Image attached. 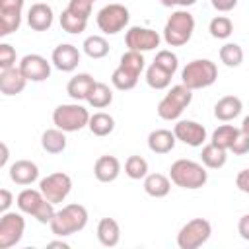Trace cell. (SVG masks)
Here are the masks:
<instances>
[{
	"label": "cell",
	"instance_id": "cell-1",
	"mask_svg": "<svg viewBox=\"0 0 249 249\" xmlns=\"http://www.w3.org/2000/svg\"><path fill=\"white\" fill-rule=\"evenodd\" d=\"M88 224V210L86 206L78 204V202H72V204H66L62 206L60 210H56L54 218L51 220V231L56 235V237H68L72 233H78L86 228Z\"/></svg>",
	"mask_w": 249,
	"mask_h": 249
},
{
	"label": "cell",
	"instance_id": "cell-2",
	"mask_svg": "<svg viewBox=\"0 0 249 249\" xmlns=\"http://www.w3.org/2000/svg\"><path fill=\"white\" fill-rule=\"evenodd\" d=\"M169 179L181 189H200L208 181L206 167L193 160H177L169 167Z\"/></svg>",
	"mask_w": 249,
	"mask_h": 249
},
{
	"label": "cell",
	"instance_id": "cell-3",
	"mask_svg": "<svg viewBox=\"0 0 249 249\" xmlns=\"http://www.w3.org/2000/svg\"><path fill=\"white\" fill-rule=\"evenodd\" d=\"M195 31V18L187 10H177L169 16L163 27V39L169 47H183L191 41Z\"/></svg>",
	"mask_w": 249,
	"mask_h": 249
},
{
	"label": "cell",
	"instance_id": "cell-4",
	"mask_svg": "<svg viewBox=\"0 0 249 249\" xmlns=\"http://www.w3.org/2000/svg\"><path fill=\"white\" fill-rule=\"evenodd\" d=\"M218 78V66L208 58H196L191 60L181 70V82L191 89H202L216 82Z\"/></svg>",
	"mask_w": 249,
	"mask_h": 249
},
{
	"label": "cell",
	"instance_id": "cell-5",
	"mask_svg": "<svg viewBox=\"0 0 249 249\" xmlns=\"http://www.w3.org/2000/svg\"><path fill=\"white\" fill-rule=\"evenodd\" d=\"M89 113L84 105L76 103H62L53 111V123L56 124V128L64 130V132H78L84 126H88L89 123Z\"/></svg>",
	"mask_w": 249,
	"mask_h": 249
},
{
	"label": "cell",
	"instance_id": "cell-6",
	"mask_svg": "<svg viewBox=\"0 0 249 249\" xmlns=\"http://www.w3.org/2000/svg\"><path fill=\"white\" fill-rule=\"evenodd\" d=\"M212 224L204 218H193L189 220L177 233V245L179 249H198L210 239Z\"/></svg>",
	"mask_w": 249,
	"mask_h": 249
},
{
	"label": "cell",
	"instance_id": "cell-7",
	"mask_svg": "<svg viewBox=\"0 0 249 249\" xmlns=\"http://www.w3.org/2000/svg\"><path fill=\"white\" fill-rule=\"evenodd\" d=\"M130 14L123 4H107L97 12V27L105 35H115L128 25Z\"/></svg>",
	"mask_w": 249,
	"mask_h": 249
},
{
	"label": "cell",
	"instance_id": "cell-8",
	"mask_svg": "<svg viewBox=\"0 0 249 249\" xmlns=\"http://www.w3.org/2000/svg\"><path fill=\"white\" fill-rule=\"evenodd\" d=\"M39 189L47 200H51L53 204H58L70 195L72 179H70V175H66L62 171H54L39 181Z\"/></svg>",
	"mask_w": 249,
	"mask_h": 249
},
{
	"label": "cell",
	"instance_id": "cell-9",
	"mask_svg": "<svg viewBox=\"0 0 249 249\" xmlns=\"http://www.w3.org/2000/svg\"><path fill=\"white\" fill-rule=\"evenodd\" d=\"M25 231V218L19 212H4L0 218V249L18 245Z\"/></svg>",
	"mask_w": 249,
	"mask_h": 249
},
{
	"label": "cell",
	"instance_id": "cell-10",
	"mask_svg": "<svg viewBox=\"0 0 249 249\" xmlns=\"http://www.w3.org/2000/svg\"><path fill=\"white\" fill-rule=\"evenodd\" d=\"M160 33L150 29V27H140L134 25L126 31L124 35V43L130 51H138V53H146V51H154L156 47H160Z\"/></svg>",
	"mask_w": 249,
	"mask_h": 249
},
{
	"label": "cell",
	"instance_id": "cell-11",
	"mask_svg": "<svg viewBox=\"0 0 249 249\" xmlns=\"http://www.w3.org/2000/svg\"><path fill=\"white\" fill-rule=\"evenodd\" d=\"M19 70L27 82H45L51 76V62L41 54H25L19 60Z\"/></svg>",
	"mask_w": 249,
	"mask_h": 249
},
{
	"label": "cell",
	"instance_id": "cell-12",
	"mask_svg": "<svg viewBox=\"0 0 249 249\" xmlns=\"http://www.w3.org/2000/svg\"><path fill=\"white\" fill-rule=\"evenodd\" d=\"M173 134L177 140L193 148L202 146L206 140V128L196 121H177V124L173 126Z\"/></svg>",
	"mask_w": 249,
	"mask_h": 249
},
{
	"label": "cell",
	"instance_id": "cell-13",
	"mask_svg": "<svg viewBox=\"0 0 249 249\" xmlns=\"http://www.w3.org/2000/svg\"><path fill=\"white\" fill-rule=\"evenodd\" d=\"M51 62H53L54 68H58L60 72H72V70H76V66L80 64V51H78V47H74V45H70V43L58 45V47H54V51H53Z\"/></svg>",
	"mask_w": 249,
	"mask_h": 249
},
{
	"label": "cell",
	"instance_id": "cell-14",
	"mask_svg": "<svg viewBox=\"0 0 249 249\" xmlns=\"http://www.w3.org/2000/svg\"><path fill=\"white\" fill-rule=\"evenodd\" d=\"M27 78L21 74L19 66H12L6 70H0V91L4 95H18L25 89Z\"/></svg>",
	"mask_w": 249,
	"mask_h": 249
},
{
	"label": "cell",
	"instance_id": "cell-15",
	"mask_svg": "<svg viewBox=\"0 0 249 249\" xmlns=\"http://www.w3.org/2000/svg\"><path fill=\"white\" fill-rule=\"evenodd\" d=\"M39 177V167L31 160H18L10 165V179L16 185H31Z\"/></svg>",
	"mask_w": 249,
	"mask_h": 249
},
{
	"label": "cell",
	"instance_id": "cell-16",
	"mask_svg": "<svg viewBox=\"0 0 249 249\" xmlns=\"http://www.w3.org/2000/svg\"><path fill=\"white\" fill-rule=\"evenodd\" d=\"M27 23L33 31H47L53 25V8L45 2H35L27 12Z\"/></svg>",
	"mask_w": 249,
	"mask_h": 249
},
{
	"label": "cell",
	"instance_id": "cell-17",
	"mask_svg": "<svg viewBox=\"0 0 249 249\" xmlns=\"http://www.w3.org/2000/svg\"><path fill=\"white\" fill-rule=\"evenodd\" d=\"M121 173V161L115 156H99L93 163V175L101 183H111Z\"/></svg>",
	"mask_w": 249,
	"mask_h": 249
},
{
	"label": "cell",
	"instance_id": "cell-18",
	"mask_svg": "<svg viewBox=\"0 0 249 249\" xmlns=\"http://www.w3.org/2000/svg\"><path fill=\"white\" fill-rule=\"evenodd\" d=\"M243 109V103L239 97L235 95H224L216 101L214 105V117L222 123H228V121H233Z\"/></svg>",
	"mask_w": 249,
	"mask_h": 249
},
{
	"label": "cell",
	"instance_id": "cell-19",
	"mask_svg": "<svg viewBox=\"0 0 249 249\" xmlns=\"http://www.w3.org/2000/svg\"><path fill=\"white\" fill-rule=\"evenodd\" d=\"M175 134L167 128H156L148 134V148L154 154H169L175 148Z\"/></svg>",
	"mask_w": 249,
	"mask_h": 249
},
{
	"label": "cell",
	"instance_id": "cell-20",
	"mask_svg": "<svg viewBox=\"0 0 249 249\" xmlns=\"http://www.w3.org/2000/svg\"><path fill=\"white\" fill-rule=\"evenodd\" d=\"M97 239L103 247H115L121 241V228L115 218H101L97 224Z\"/></svg>",
	"mask_w": 249,
	"mask_h": 249
},
{
	"label": "cell",
	"instance_id": "cell-21",
	"mask_svg": "<svg viewBox=\"0 0 249 249\" xmlns=\"http://www.w3.org/2000/svg\"><path fill=\"white\" fill-rule=\"evenodd\" d=\"M93 84H95L93 76L82 72V74H76L74 78H70V82H68V86H66V91H68V95H70L74 101H86L89 89L93 88Z\"/></svg>",
	"mask_w": 249,
	"mask_h": 249
},
{
	"label": "cell",
	"instance_id": "cell-22",
	"mask_svg": "<svg viewBox=\"0 0 249 249\" xmlns=\"http://www.w3.org/2000/svg\"><path fill=\"white\" fill-rule=\"evenodd\" d=\"M144 191L154 198H163L171 191V179L163 173H148L144 177Z\"/></svg>",
	"mask_w": 249,
	"mask_h": 249
},
{
	"label": "cell",
	"instance_id": "cell-23",
	"mask_svg": "<svg viewBox=\"0 0 249 249\" xmlns=\"http://www.w3.org/2000/svg\"><path fill=\"white\" fill-rule=\"evenodd\" d=\"M228 150H224V148H220V146H216V144H206V146H202V152H200V163L204 165V167H208V169H220V167H224L226 165V161H228V154H226Z\"/></svg>",
	"mask_w": 249,
	"mask_h": 249
},
{
	"label": "cell",
	"instance_id": "cell-24",
	"mask_svg": "<svg viewBox=\"0 0 249 249\" xmlns=\"http://www.w3.org/2000/svg\"><path fill=\"white\" fill-rule=\"evenodd\" d=\"M43 200H45V196H43L41 189H23V191L18 195L16 204H18L19 212H23V214H31V216H33L35 210L41 206Z\"/></svg>",
	"mask_w": 249,
	"mask_h": 249
},
{
	"label": "cell",
	"instance_id": "cell-25",
	"mask_svg": "<svg viewBox=\"0 0 249 249\" xmlns=\"http://www.w3.org/2000/svg\"><path fill=\"white\" fill-rule=\"evenodd\" d=\"M41 146L49 154H60L66 148V132L60 128H47L41 136Z\"/></svg>",
	"mask_w": 249,
	"mask_h": 249
},
{
	"label": "cell",
	"instance_id": "cell-26",
	"mask_svg": "<svg viewBox=\"0 0 249 249\" xmlns=\"http://www.w3.org/2000/svg\"><path fill=\"white\" fill-rule=\"evenodd\" d=\"M86 101H88L93 109H105V107H109L111 101H113V91L109 89L107 84H103V82H95L93 88L89 89Z\"/></svg>",
	"mask_w": 249,
	"mask_h": 249
},
{
	"label": "cell",
	"instance_id": "cell-27",
	"mask_svg": "<svg viewBox=\"0 0 249 249\" xmlns=\"http://www.w3.org/2000/svg\"><path fill=\"white\" fill-rule=\"evenodd\" d=\"M88 128L91 130V134L95 136H107L113 132L115 128V119L105 113V111H97L89 117V123H88Z\"/></svg>",
	"mask_w": 249,
	"mask_h": 249
},
{
	"label": "cell",
	"instance_id": "cell-28",
	"mask_svg": "<svg viewBox=\"0 0 249 249\" xmlns=\"http://www.w3.org/2000/svg\"><path fill=\"white\" fill-rule=\"evenodd\" d=\"M138 76H140V74H136V72H132V70H128V68H124V66L119 64V66L113 70V74H111V84H113L117 89L126 91V89H132V88L138 84Z\"/></svg>",
	"mask_w": 249,
	"mask_h": 249
},
{
	"label": "cell",
	"instance_id": "cell-29",
	"mask_svg": "<svg viewBox=\"0 0 249 249\" xmlns=\"http://www.w3.org/2000/svg\"><path fill=\"white\" fill-rule=\"evenodd\" d=\"M171 76H173V74H169L167 70H163V68L158 66L156 62H152V64L148 66V70H146V82H148V86L154 88V89H165V88L171 84Z\"/></svg>",
	"mask_w": 249,
	"mask_h": 249
},
{
	"label": "cell",
	"instance_id": "cell-30",
	"mask_svg": "<svg viewBox=\"0 0 249 249\" xmlns=\"http://www.w3.org/2000/svg\"><path fill=\"white\" fill-rule=\"evenodd\" d=\"M82 47L89 58H103L109 54V43L103 35H89Z\"/></svg>",
	"mask_w": 249,
	"mask_h": 249
},
{
	"label": "cell",
	"instance_id": "cell-31",
	"mask_svg": "<svg viewBox=\"0 0 249 249\" xmlns=\"http://www.w3.org/2000/svg\"><path fill=\"white\" fill-rule=\"evenodd\" d=\"M220 60L228 68H237L243 62V49L237 43H226L220 47Z\"/></svg>",
	"mask_w": 249,
	"mask_h": 249
},
{
	"label": "cell",
	"instance_id": "cell-32",
	"mask_svg": "<svg viewBox=\"0 0 249 249\" xmlns=\"http://www.w3.org/2000/svg\"><path fill=\"white\" fill-rule=\"evenodd\" d=\"M237 132H239V128H235L233 124H222L212 132V144H216V146H220L224 150H230L233 140H235V136H237Z\"/></svg>",
	"mask_w": 249,
	"mask_h": 249
},
{
	"label": "cell",
	"instance_id": "cell-33",
	"mask_svg": "<svg viewBox=\"0 0 249 249\" xmlns=\"http://www.w3.org/2000/svg\"><path fill=\"white\" fill-rule=\"evenodd\" d=\"M21 25V12L16 10H0V35L6 37L19 29Z\"/></svg>",
	"mask_w": 249,
	"mask_h": 249
},
{
	"label": "cell",
	"instance_id": "cell-34",
	"mask_svg": "<svg viewBox=\"0 0 249 249\" xmlns=\"http://www.w3.org/2000/svg\"><path fill=\"white\" fill-rule=\"evenodd\" d=\"M208 31L214 39H228L231 33H233V23L230 18L226 16H216L210 19L208 23Z\"/></svg>",
	"mask_w": 249,
	"mask_h": 249
},
{
	"label": "cell",
	"instance_id": "cell-35",
	"mask_svg": "<svg viewBox=\"0 0 249 249\" xmlns=\"http://www.w3.org/2000/svg\"><path fill=\"white\" fill-rule=\"evenodd\" d=\"M60 27L66 31V33H72V35H78L82 31H86L88 27V19L80 18V16H74L72 12L64 10L60 14Z\"/></svg>",
	"mask_w": 249,
	"mask_h": 249
},
{
	"label": "cell",
	"instance_id": "cell-36",
	"mask_svg": "<svg viewBox=\"0 0 249 249\" xmlns=\"http://www.w3.org/2000/svg\"><path fill=\"white\" fill-rule=\"evenodd\" d=\"M183 111H185V107L179 105L175 99H171L167 93H165V97L158 103V115H160L163 121H175V119L181 117Z\"/></svg>",
	"mask_w": 249,
	"mask_h": 249
},
{
	"label": "cell",
	"instance_id": "cell-37",
	"mask_svg": "<svg viewBox=\"0 0 249 249\" xmlns=\"http://www.w3.org/2000/svg\"><path fill=\"white\" fill-rule=\"evenodd\" d=\"M124 173L130 179H144L148 175V161L142 156H128L124 161Z\"/></svg>",
	"mask_w": 249,
	"mask_h": 249
},
{
	"label": "cell",
	"instance_id": "cell-38",
	"mask_svg": "<svg viewBox=\"0 0 249 249\" xmlns=\"http://www.w3.org/2000/svg\"><path fill=\"white\" fill-rule=\"evenodd\" d=\"M146 60H144V56H142V53H138V51H126L123 56H121V66H124V68H128V70H132V72H136V74H142V70H144V64Z\"/></svg>",
	"mask_w": 249,
	"mask_h": 249
},
{
	"label": "cell",
	"instance_id": "cell-39",
	"mask_svg": "<svg viewBox=\"0 0 249 249\" xmlns=\"http://www.w3.org/2000/svg\"><path fill=\"white\" fill-rule=\"evenodd\" d=\"M154 62H156L158 66H161L163 70H167L169 74H175V72H177V66H179L177 54H175V53H171V51H167V49L158 51V54H156Z\"/></svg>",
	"mask_w": 249,
	"mask_h": 249
},
{
	"label": "cell",
	"instance_id": "cell-40",
	"mask_svg": "<svg viewBox=\"0 0 249 249\" xmlns=\"http://www.w3.org/2000/svg\"><path fill=\"white\" fill-rule=\"evenodd\" d=\"M54 214H56V210H54V204L51 202V200H43L41 202V206L35 210V214H33V218L39 222V224H51V220L54 218Z\"/></svg>",
	"mask_w": 249,
	"mask_h": 249
},
{
	"label": "cell",
	"instance_id": "cell-41",
	"mask_svg": "<svg viewBox=\"0 0 249 249\" xmlns=\"http://www.w3.org/2000/svg\"><path fill=\"white\" fill-rule=\"evenodd\" d=\"M91 8H93V2L91 0H70L68 4V12H72L74 16H80L84 19H88L91 16Z\"/></svg>",
	"mask_w": 249,
	"mask_h": 249
},
{
	"label": "cell",
	"instance_id": "cell-42",
	"mask_svg": "<svg viewBox=\"0 0 249 249\" xmlns=\"http://www.w3.org/2000/svg\"><path fill=\"white\" fill-rule=\"evenodd\" d=\"M12 66H16V49L8 43H2L0 45V70L12 68Z\"/></svg>",
	"mask_w": 249,
	"mask_h": 249
},
{
	"label": "cell",
	"instance_id": "cell-43",
	"mask_svg": "<svg viewBox=\"0 0 249 249\" xmlns=\"http://www.w3.org/2000/svg\"><path fill=\"white\" fill-rule=\"evenodd\" d=\"M230 152H233L235 156L247 154V152H249V132H245V130L239 128V132H237V136H235V140H233Z\"/></svg>",
	"mask_w": 249,
	"mask_h": 249
},
{
	"label": "cell",
	"instance_id": "cell-44",
	"mask_svg": "<svg viewBox=\"0 0 249 249\" xmlns=\"http://www.w3.org/2000/svg\"><path fill=\"white\" fill-rule=\"evenodd\" d=\"M235 185H237L239 191H243V193L249 195V169H243V171L237 173V177H235Z\"/></svg>",
	"mask_w": 249,
	"mask_h": 249
},
{
	"label": "cell",
	"instance_id": "cell-45",
	"mask_svg": "<svg viewBox=\"0 0 249 249\" xmlns=\"http://www.w3.org/2000/svg\"><path fill=\"white\" fill-rule=\"evenodd\" d=\"M12 202H14V195L8 189H0V212H8Z\"/></svg>",
	"mask_w": 249,
	"mask_h": 249
},
{
	"label": "cell",
	"instance_id": "cell-46",
	"mask_svg": "<svg viewBox=\"0 0 249 249\" xmlns=\"http://www.w3.org/2000/svg\"><path fill=\"white\" fill-rule=\"evenodd\" d=\"M218 12H230L237 6V0H210Z\"/></svg>",
	"mask_w": 249,
	"mask_h": 249
},
{
	"label": "cell",
	"instance_id": "cell-47",
	"mask_svg": "<svg viewBox=\"0 0 249 249\" xmlns=\"http://www.w3.org/2000/svg\"><path fill=\"white\" fill-rule=\"evenodd\" d=\"M237 231H239L241 239L249 241V214H245V216H241V218H239V224H237Z\"/></svg>",
	"mask_w": 249,
	"mask_h": 249
},
{
	"label": "cell",
	"instance_id": "cell-48",
	"mask_svg": "<svg viewBox=\"0 0 249 249\" xmlns=\"http://www.w3.org/2000/svg\"><path fill=\"white\" fill-rule=\"evenodd\" d=\"M25 0H0V10H16L21 12Z\"/></svg>",
	"mask_w": 249,
	"mask_h": 249
},
{
	"label": "cell",
	"instance_id": "cell-49",
	"mask_svg": "<svg viewBox=\"0 0 249 249\" xmlns=\"http://www.w3.org/2000/svg\"><path fill=\"white\" fill-rule=\"evenodd\" d=\"M0 150H2V158H0V167H4V165L8 163V156H10V154H8V146H6L4 142H2V144H0Z\"/></svg>",
	"mask_w": 249,
	"mask_h": 249
},
{
	"label": "cell",
	"instance_id": "cell-50",
	"mask_svg": "<svg viewBox=\"0 0 249 249\" xmlns=\"http://www.w3.org/2000/svg\"><path fill=\"white\" fill-rule=\"evenodd\" d=\"M47 247H60V249H68L70 245H68V243H64V241H51V243H47Z\"/></svg>",
	"mask_w": 249,
	"mask_h": 249
},
{
	"label": "cell",
	"instance_id": "cell-51",
	"mask_svg": "<svg viewBox=\"0 0 249 249\" xmlns=\"http://www.w3.org/2000/svg\"><path fill=\"white\" fill-rule=\"evenodd\" d=\"M196 0H177V4L179 6H183V8H189V6H193Z\"/></svg>",
	"mask_w": 249,
	"mask_h": 249
},
{
	"label": "cell",
	"instance_id": "cell-52",
	"mask_svg": "<svg viewBox=\"0 0 249 249\" xmlns=\"http://www.w3.org/2000/svg\"><path fill=\"white\" fill-rule=\"evenodd\" d=\"M241 130H245V132H249V115L243 119V123H241Z\"/></svg>",
	"mask_w": 249,
	"mask_h": 249
},
{
	"label": "cell",
	"instance_id": "cell-53",
	"mask_svg": "<svg viewBox=\"0 0 249 249\" xmlns=\"http://www.w3.org/2000/svg\"><path fill=\"white\" fill-rule=\"evenodd\" d=\"M163 6H167V8H171V6H175L177 4V0H160Z\"/></svg>",
	"mask_w": 249,
	"mask_h": 249
},
{
	"label": "cell",
	"instance_id": "cell-54",
	"mask_svg": "<svg viewBox=\"0 0 249 249\" xmlns=\"http://www.w3.org/2000/svg\"><path fill=\"white\" fill-rule=\"evenodd\" d=\"M91 2H95V0H91Z\"/></svg>",
	"mask_w": 249,
	"mask_h": 249
}]
</instances>
